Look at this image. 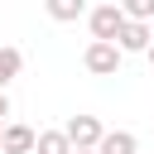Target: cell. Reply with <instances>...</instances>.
Instances as JSON below:
<instances>
[{
  "instance_id": "obj_1",
  "label": "cell",
  "mask_w": 154,
  "mask_h": 154,
  "mask_svg": "<svg viewBox=\"0 0 154 154\" xmlns=\"http://www.w3.org/2000/svg\"><path fill=\"white\" fill-rule=\"evenodd\" d=\"M87 24H91V38L96 43H116L120 38V29H125V10L111 0V5H96V10H87Z\"/></svg>"
},
{
  "instance_id": "obj_2",
  "label": "cell",
  "mask_w": 154,
  "mask_h": 154,
  "mask_svg": "<svg viewBox=\"0 0 154 154\" xmlns=\"http://www.w3.org/2000/svg\"><path fill=\"white\" fill-rule=\"evenodd\" d=\"M120 58H125V53H120L116 43H96V38H91L87 53H82V67H87L91 77H116V72H120Z\"/></svg>"
},
{
  "instance_id": "obj_3",
  "label": "cell",
  "mask_w": 154,
  "mask_h": 154,
  "mask_svg": "<svg viewBox=\"0 0 154 154\" xmlns=\"http://www.w3.org/2000/svg\"><path fill=\"white\" fill-rule=\"evenodd\" d=\"M63 135L72 140V149H96V144H101V135H106V125H101L96 116H67Z\"/></svg>"
},
{
  "instance_id": "obj_4",
  "label": "cell",
  "mask_w": 154,
  "mask_h": 154,
  "mask_svg": "<svg viewBox=\"0 0 154 154\" xmlns=\"http://www.w3.org/2000/svg\"><path fill=\"white\" fill-rule=\"evenodd\" d=\"M34 144H38V130L24 120H10L0 135V154H34Z\"/></svg>"
},
{
  "instance_id": "obj_5",
  "label": "cell",
  "mask_w": 154,
  "mask_h": 154,
  "mask_svg": "<svg viewBox=\"0 0 154 154\" xmlns=\"http://www.w3.org/2000/svg\"><path fill=\"white\" fill-rule=\"evenodd\" d=\"M149 43H154V24H140V19H125V29H120L116 48H120V53H149Z\"/></svg>"
},
{
  "instance_id": "obj_6",
  "label": "cell",
  "mask_w": 154,
  "mask_h": 154,
  "mask_svg": "<svg viewBox=\"0 0 154 154\" xmlns=\"http://www.w3.org/2000/svg\"><path fill=\"white\" fill-rule=\"evenodd\" d=\"M96 154H140V140L130 130H106L101 144H96Z\"/></svg>"
},
{
  "instance_id": "obj_7",
  "label": "cell",
  "mask_w": 154,
  "mask_h": 154,
  "mask_svg": "<svg viewBox=\"0 0 154 154\" xmlns=\"http://www.w3.org/2000/svg\"><path fill=\"white\" fill-rule=\"evenodd\" d=\"M43 10H48V19L72 24V19H82V14H87V0H43Z\"/></svg>"
},
{
  "instance_id": "obj_8",
  "label": "cell",
  "mask_w": 154,
  "mask_h": 154,
  "mask_svg": "<svg viewBox=\"0 0 154 154\" xmlns=\"http://www.w3.org/2000/svg\"><path fill=\"white\" fill-rule=\"evenodd\" d=\"M19 72H24V53L5 43V48H0V91H5V87H10V82L19 77Z\"/></svg>"
},
{
  "instance_id": "obj_9",
  "label": "cell",
  "mask_w": 154,
  "mask_h": 154,
  "mask_svg": "<svg viewBox=\"0 0 154 154\" xmlns=\"http://www.w3.org/2000/svg\"><path fill=\"white\" fill-rule=\"evenodd\" d=\"M34 154H72V140H67L63 130H38V144H34Z\"/></svg>"
},
{
  "instance_id": "obj_10",
  "label": "cell",
  "mask_w": 154,
  "mask_h": 154,
  "mask_svg": "<svg viewBox=\"0 0 154 154\" xmlns=\"http://www.w3.org/2000/svg\"><path fill=\"white\" fill-rule=\"evenodd\" d=\"M125 10V19H140V24H154V0H116Z\"/></svg>"
},
{
  "instance_id": "obj_11",
  "label": "cell",
  "mask_w": 154,
  "mask_h": 154,
  "mask_svg": "<svg viewBox=\"0 0 154 154\" xmlns=\"http://www.w3.org/2000/svg\"><path fill=\"white\" fill-rule=\"evenodd\" d=\"M0 125H10V96L0 91Z\"/></svg>"
},
{
  "instance_id": "obj_12",
  "label": "cell",
  "mask_w": 154,
  "mask_h": 154,
  "mask_svg": "<svg viewBox=\"0 0 154 154\" xmlns=\"http://www.w3.org/2000/svg\"><path fill=\"white\" fill-rule=\"evenodd\" d=\"M144 58H149V67H154V43H149V53H144Z\"/></svg>"
},
{
  "instance_id": "obj_13",
  "label": "cell",
  "mask_w": 154,
  "mask_h": 154,
  "mask_svg": "<svg viewBox=\"0 0 154 154\" xmlns=\"http://www.w3.org/2000/svg\"><path fill=\"white\" fill-rule=\"evenodd\" d=\"M72 154H96V149H72Z\"/></svg>"
},
{
  "instance_id": "obj_14",
  "label": "cell",
  "mask_w": 154,
  "mask_h": 154,
  "mask_svg": "<svg viewBox=\"0 0 154 154\" xmlns=\"http://www.w3.org/2000/svg\"><path fill=\"white\" fill-rule=\"evenodd\" d=\"M0 135H5V125H0Z\"/></svg>"
}]
</instances>
